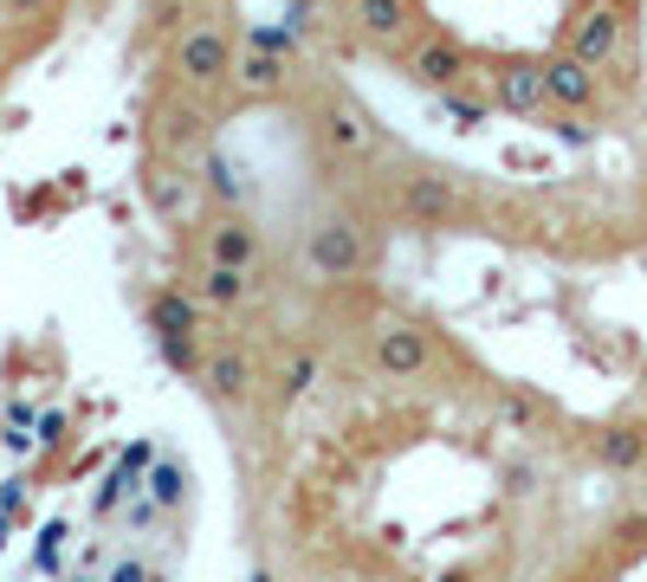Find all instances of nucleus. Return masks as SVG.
Returning a JSON list of instances; mask_svg holds the SVG:
<instances>
[{
	"label": "nucleus",
	"instance_id": "15",
	"mask_svg": "<svg viewBox=\"0 0 647 582\" xmlns=\"http://www.w3.org/2000/svg\"><path fill=\"white\" fill-rule=\"evenodd\" d=\"M240 291H246V272H240V266H208V298H215V304H233Z\"/></svg>",
	"mask_w": 647,
	"mask_h": 582
},
{
	"label": "nucleus",
	"instance_id": "1",
	"mask_svg": "<svg viewBox=\"0 0 647 582\" xmlns=\"http://www.w3.org/2000/svg\"><path fill=\"white\" fill-rule=\"evenodd\" d=\"M304 259H311V272H317V279H357V272H362V233H357V220H344V214L317 220V226H311Z\"/></svg>",
	"mask_w": 647,
	"mask_h": 582
},
{
	"label": "nucleus",
	"instance_id": "4",
	"mask_svg": "<svg viewBox=\"0 0 647 582\" xmlns=\"http://www.w3.org/2000/svg\"><path fill=\"white\" fill-rule=\"evenodd\" d=\"M376 363L389 369V375H415V369H428V337L408 330V324H389L376 337Z\"/></svg>",
	"mask_w": 647,
	"mask_h": 582
},
{
	"label": "nucleus",
	"instance_id": "9",
	"mask_svg": "<svg viewBox=\"0 0 647 582\" xmlns=\"http://www.w3.org/2000/svg\"><path fill=\"white\" fill-rule=\"evenodd\" d=\"M253 253H259V240H253V226L246 220H220L215 233H208V266H253Z\"/></svg>",
	"mask_w": 647,
	"mask_h": 582
},
{
	"label": "nucleus",
	"instance_id": "7",
	"mask_svg": "<svg viewBox=\"0 0 647 582\" xmlns=\"http://www.w3.org/2000/svg\"><path fill=\"white\" fill-rule=\"evenodd\" d=\"M544 97H551L544 66H505V72H499V104H505V110H518V117H524V110H538Z\"/></svg>",
	"mask_w": 647,
	"mask_h": 582
},
{
	"label": "nucleus",
	"instance_id": "12",
	"mask_svg": "<svg viewBox=\"0 0 647 582\" xmlns=\"http://www.w3.org/2000/svg\"><path fill=\"white\" fill-rule=\"evenodd\" d=\"M408 208L421 220H447L453 214V188H447L440 175H421V182H408Z\"/></svg>",
	"mask_w": 647,
	"mask_h": 582
},
{
	"label": "nucleus",
	"instance_id": "10",
	"mask_svg": "<svg viewBox=\"0 0 647 582\" xmlns=\"http://www.w3.org/2000/svg\"><path fill=\"white\" fill-rule=\"evenodd\" d=\"M233 78H240L246 97H279V91H286V59H279V53H246Z\"/></svg>",
	"mask_w": 647,
	"mask_h": 582
},
{
	"label": "nucleus",
	"instance_id": "5",
	"mask_svg": "<svg viewBox=\"0 0 647 582\" xmlns=\"http://www.w3.org/2000/svg\"><path fill=\"white\" fill-rule=\"evenodd\" d=\"M350 20H357L369 39H382V46H389V39H402V33H408L415 7H408V0H350Z\"/></svg>",
	"mask_w": 647,
	"mask_h": 582
},
{
	"label": "nucleus",
	"instance_id": "2",
	"mask_svg": "<svg viewBox=\"0 0 647 582\" xmlns=\"http://www.w3.org/2000/svg\"><path fill=\"white\" fill-rule=\"evenodd\" d=\"M615 46H622V13H615L609 0H596L589 13H576V26H570V53L576 59L602 66V59H615Z\"/></svg>",
	"mask_w": 647,
	"mask_h": 582
},
{
	"label": "nucleus",
	"instance_id": "19",
	"mask_svg": "<svg viewBox=\"0 0 647 582\" xmlns=\"http://www.w3.org/2000/svg\"><path fill=\"white\" fill-rule=\"evenodd\" d=\"M447 110H453V124H460V130H473V124H480V104H460V97H447Z\"/></svg>",
	"mask_w": 647,
	"mask_h": 582
},
{
	"label": "nucleus",
	"instance_id": "22",
	"mask_svg": "<svg viewBox=\"0 0 647 582\" xmlns=\"http://www.w3.org/2000/svg\"><path fill=\"white\" fill-rule=\"evenodd\" d=\"M111 582H143V563H117V570H111Z\"/></svg>",
	"mask_w": 647,
	"mask_h": 582
},
{
	"label": "nucleus",
	"instance_id": "6",
	"mask_svg": "<svg viewBox=\"0 0 647 582\" xmlns=\"http://www.w3.org/2000/svg\"><path fill=\"white\" fill-rule=\"evenodd\" d=\"M544 78H551V97H557V104H570V110H582V104L596 97V72H589V59H576V53L551 59Z\"/></svg>",
	"mask_w": 647,
	"mask_h": 582
},
{
	"label": "nucleus",
	"instance_id": "14",
	"mask_svg": "<svg viewBox=\"0 0 647 582\" xmlns=\"http://www.w3.org/2000/svg\"><path fill=\"white\" fill-rule=\"evenodd\" d=\"M149 317H155V330H162V337H188V330H195L188 298H155V311H149Z\"/></svg>",
	"mask_w": 647,
	"mask_h": 582
},
{
	"label": "nucleus",
	"instance_id": "3",
	"mask_svg": "<svg viewBox=\"0 0 647 582\" xmlns=\"http://www.w3.org/2000/svg\"><path fill=\"white\" fill-rule=\"evenodd\" d=\"M175 66H182V78H188V84H220V78L233 72V53H227V39H220L215 26H195V33L182 39Z\"/></svg>",
	"mask_w": 647,
	"mask_h": 582
},
{
	"label": "nucleus",
	"instance_id": "17",
	"mask_svg": "<svg viewBox=\"0 0 647 582\" xmlns=\"http://www.w3.org/2000/svg\"><path fill=\"white\" fill-rule=\"evenodd\" d=\"M311 375H317V363H311V357H298V363L286 369V395H304V388H311Z\"/></svg>",
	"mask_w": 647,
	"mask_h": 582
},
{
	"label": "nucleus",
	"instance_id": "13",
	"mask_svg": "<svg viewBox=\"0 0 647 582\" xmlns=\"http://www.w3.org/2000/svg\"><path fill=\"white\" fill-rule=\"evenodd\" d=\"M208 382H215V395H246V382H253V369H246V357H215L208 363Z\"/></svg>",
	"mask_w": 647,
	"mask_h": 582
},
{
	"label": "nucleus",
	"instance_id": "18",
	"mask_svg": "<svg viewBox=\"0 0 647 582\" xmlns=\"http://www.w3.org/2000/svg\"><path fill=\"white\" fill-rule=\"evenodd\" d=\"M253 53H291V33H279V26H259V33H253Z\"/></svg>",
	"mask_w": 647,
	"mask_h": 582
},
{
	"label": "nucleus",
	"instance_id": "8",
	"mask_svg": "<svg viewBox=\"0 0 647 582\" xmlns=\"http://www.w3.org/2000/svg\"><path fill=\"white\" fill-rule=\"evenodd\" d=\"M415 78H421V84H440V91H453V84L466 78V53H460L453 39H428V46L415 53Z\"/></svg>",
	"mask_w": 647,
	"mask_h": 582
},
{
	"label": "nucleus",
	"instance_id": "21",
	"mask_svg": "<svg viewBox=\"0 0 647 582\" xmlns=\"http://www.w3.org/2000/svg\"><path fill=\"white\" fill-rule=\"evenodd\" d=\"M0 7H7V13H46L53 0H0Z\"/></svg>",
	"mask_w": 647,
	"mask_h": 582
},
{
	"label": "nucleus",
	"instance_id": "20",
	"mask_svg": "<svg viewBox=\"0 0 647 582\" xmlns=\"http://www.w3.org/2000/svg\"><path fill=\"white\" fill-rule=\"evenodd\" d=\"M155 499L175 505V499H182V479H175V473H155Z\"/></svg>",
	"mask_w": 647,
	"mask_h": 582
},
{
	"label": "nucleus",
	"instance_id": "23",
	"mask_svg": "<svg viewBox=\"0 0 647 582\" xmlns=\"http://www.w3.org/2000/svg\"><path fill=\"white\" fill-rule=\"evenodd\" d=\"M434 582H473V577L466 570H447V577H434Z\"/></svg>",
	"mask_w": 647,
	"mask_h": 582
},
{
	"label": "nucleus",
	"instance_id": "16",
	"mask_svg": "<svg viewBox=\"0 0 647 582\" xmlns=\"http://www.w3.org/2000/svg\"><path fill=\"white\" fill-rule=\"evenodd\" d=\"M324 137L337 149H362V124L350 117V110H324Z\"/></svg>",
	"mask_w": 647,
	"mask_h": 582
},
{
	"label": "nucleus",
	"instance_id": "11",
	"mask_svg": "<svg viewBox=\"0 0 647 582\" xmlns=\"http://www.w3.org/2000/svg\"><path fill=\"white\" fill-rule=\"evenodd\" d=\"M602 466H615V473H628V466H642L647 459V428H615V434H602Z\"/></svg>",
	"mask_w": 647,
	"mask_h": 582
}]
</instances>
